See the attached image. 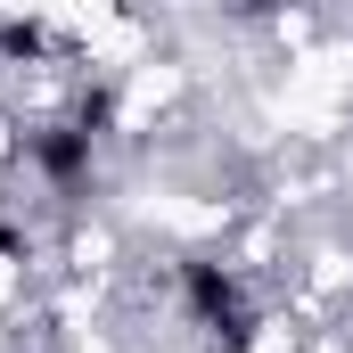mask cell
<instances>
[{
    "mask_svg": "<svg viewBox=\"0 0 353 353\" xmlns=\"http://www.w3.org/2000/svg\"><path fill=\"white\" fill-rule=\"evenodd\" d=\"M25 157H33V165H41L50 181H58V189H74V181L90 173V132L74 123V115H66V123H50V132H33V140H25Z\"/></svg>",
    "mask_w": 353,
    "mask_h": 353,
    "instance_id": "obj_2",
    "label": "cell"
},
{
    "mask_svg": "<svg viewBox=\"0 0 353 353\" xmlns=\"http://www.w3.org/2000/svg\"><path fill=\"white\" fill-rule=\"evenodd\" d=\"M41 50H50V33H41L33 17H8V25H0V58H41Z\"/></svg>",
    "mask_w": 353,
    "mask_h": 353,
    "instance_id": "obj_3",
    "label": "cell"
},
{
    "mask_svg": "<svg viewBox=\"0 0 353 353\" xmlns=\"http://www.w3.org/2000/svg\"><path fill=\"white\" fill-rule=\"evenodd\" d=\"M0 255H25V239H17V230H0Z\"/></svg>",
    "mask_w": 353,
    "mask_h": 353,
    "instance_id": "obj_5",
    "label": "cell"
},
{
    "mask_svg": "<svg viewBox=\"0 0 353 353\" xmlns=\"http://www.w3.org/2000/svg\"><path fill=\"white\" fill-rule=\"evenodd\" d=\"M107 115H115V90H107V83H99V90H83V99H74V123H83L90 140L107 132Z\"/></svg>",
    "mask_w": 353,
    "mask_h": 353,
    "instance_id": "obj_4",
    "label": "cell"
},
{
    "mask_svg": "<svg viewBox=\"0 0 353 353\" xmlns=\"http://www.w3.org/2000/svg\"><path fill=\"white\" fill-rule=\"evenodd\" d=\"M181 304H189V321L197 329H214V345L222 353H247L255 345V312H247V288H239V271L214 263V255H189L181 263Z\"/></svg>",
    "mask_w": 353,
    "mask_h": 353,
    "instance_id": "obj_1",
    "label": "cell"
}]
</instances>
